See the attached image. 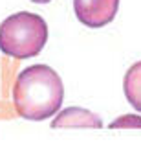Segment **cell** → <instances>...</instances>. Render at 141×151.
Listing matches in <instances>:
<instances>
[{
    "mask_svg": "<svg viewBox=\"0 0 141 151\" xmlns=\"http://www.w3.org/2000/svg\"><path fill=\"white\" fill-rule=\"evenodd\" d=\"M64 87L59 74L48 65H31L15 79L13 105L17 112L33 122H40L61 109Z\"/></svg>",
    "mask_w": 141,
    "mask_h": 151,
    "instance_id": "cell-1",
    "label": "cell"
},
{
    "mask_svg": "<svg viewBox=\"0 0 141 151\" xmlns=\"http://www.w3.org/2000/svg\"><path fill=\"white\" fill-rule=\"evenodd\" d=\"M48 41V24L40 15L20 11L0 24V50L15 59L40 54Z\"/></svg>",
    "mask_w": 141,
    "mask_h": 151,
    "instance_id": "cell-2",
    "label": "cell"
},
{
    "mask_svg": "<svg viewBox=\"0 0 141 151\" xmlns=\"http://www.w3.org/2000/svg\"><path fill=\"white\" fill-rule=\"evenodd\" d=\"M119 0H73V11L79 22L88 28H101L117 15Z\"/></svg>",
    "mask_w": 141,
    "mask_h": 151,
    "instance_id": "cell-3",
    "label": "cell"
},
{
    "mask_svg": "<svg viewBox=\"0 0 141 151\" xmlns=\"http://www.w3.org/2000/svg\"><path fill=\"white\" fill-rule=\"evenodd\" d=\"M51 127L53 129H61V127H94V129H99V127H103V122L92 111L81 107H68L51 122Z\"/></svg>",
    "mask_w": 141,
    "mask_h": 151,
    "instance_id": "cell-4",
    "label": "cell"
},
{
    "mask_svg": "<svg viewBox=\"0 0 141 151\" xmlns=\"http://www.w3.org/2000/svg\"><path fill=\"white\" fill-rule=\"evenodd\" d=\"M123 90L128 103L137 112H141V61L134 63L125 74Z\"/></svg>",
    "mask_w": 141,
    "mask_h": 151,
    "instance_id": "cell-5",
    "label": "cell"
},
{
    "mask_svg": "<svg viewBox=\"0 0 141 151\" xmlns=\"http://www.w3.org/2000/svg\"><path fill=\"white\" fill-rule=\"evenodd\" d=\"M112 129H117V127H141V118L134 116V114H128V116H121L117 118L115 122L110 124Z\"/></svg>",
    "mask_w": 141,
    "mask_h": 151,
    "instance_id": "cell-6",
    "label": "cell"
},
{
    "mask_svg": "<svg viewBox=\"0 0 141 151\" xmlns=\"http://www.w3.org/2000/svg\"><path fill=\"white\" fill-rule=\"evenodd\" d=\"M31 2H37V4H48V2H51V0H31Z\"/></svg>",
    "mask_w": 141,
    "mask_h": 151,
    "instance_id": "cell-7",
    "label": "cell"
}]
</instances>
